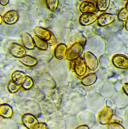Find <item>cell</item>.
Here are the masks:
<instances>
[{
	"instance_id": "cell-1",
	"label": "cell",
	"mask_w": 128,
	"mask_h": 129,
	"mask_svg": "<svg viewBox=\"0 0 128 129\" xmlns=\"http://www.w3.org/2000/svg\"><path fill=\"white\" fill-rule=\"evenodd\" d=\"M34 31L36 35L43 39L48 45L53 46L56 44V38L49 30L43 27L38 26L35 28Z\"/></svg>"
},
{
	"instance_id": "cell-2",
	"label": "cell",
	"mask_w": 128,
	"mask_h": 129,
	"mask_svg": "<svg viewBox=\"0 0 128 129\" xmlns=\"http://www.w3.org/2000/svg\"><path fill=\"white\" fill-rule=\"evenodd\" d=\"M83 50L84 47L81 42H75L68 50L66 58L70 61L78 59L82 54Z\"/></svg>"
},
{
	"instance_id": "cell-3",
	"label": "cell",
	"mask_w": 128,
	"mask_h": 129,
	"mask_svg": "<svg viewBox=\"0 0 128 129\" xmlns=\"http://www.w3.org/2000/svg\"><path fill=\"white\" fill-rule=\"evenodd\" d=\"M69 67L71 71L75 72L80 77L85 75L87 71V67L84 60L81 57L70 61Z\"/></svg>"
},
{
	"instance_id": "cell-4",
	"label": "cell",
	"mask_w": 128,
	"mask_h": 129,
	"mask_svg": "<svg viewBox=\"0 0 128 129\" xmlns=\"http://www.w3.org/2000/svg\"><path fill=\"white\" fill-rule=\"evenodd\" d=\"M84 62L86 67L91 71H94L97 68L98 62L97 57L92 53L86 51L84 54Z\"/></svg>"
},
{
	"instance_id": "cell-5",
	"label": "cell",
	"mask_w": 128,
	"mask_h": 129,
	"mask_svg": "<svg viewBox=\"0 0 128 129\" xmlns=\"http://www.w3.org/2000/svg\"><path fill=\"white\" fill-rule=\"evenodd\" d=\"M23 123L28 129H35L39 125V121L32 114H26L23 116L22 118Z\"/></svg>"
},
{
	"instance_id": "cell-6",
	"label": "cell",
	"mask_w": 128,
	"mask_h": 129,
	"mask_svg": "<svg viewBox=\"0 0 128 129\" xmlns=\"http://www.w3.org/2000/svg\"><path fill=\"white\" fill-rule=\"evenodd\" d=\"M112 62L115 67L121 69L128 68V57L123 54H117L112 58Z\"/></svg>"
},
{
	"instance_id": "cell-7",
	"label": "cell",
	"mask_w": 128,
	"mask_h": 129,
	"mask_svg": "<svg viewBox=\"0 0 128 129\" xmlns=\"http://www.w3.org/2000/svg\"><path fill=\"white\" fill-rule=\"evenodd\" d=\"M113 115V111L110 108L106 107L99 114L98 119L100 123L102 125L108 124Z\"/></svg>"
},
{
	"instance_id": "cell-8",
	"label": "cell",
	"mask_w": 128,
	"mask_h": 129,
	"mask_svg": "<svg viewBox=\"0 0 128 129\" xmlns=\"http://www.w3.org/2000/svg\"><path fill=\"white\" fill-rule=\"evenodd\" d=\"M9 50L11 54L17 58H21L26 54L25 48L17 43H12L10 46Z\"/></svg>"
},
{
	"instance_id": "cell-9",
	"label": "cell",
	"mask_w": 128,
	"mask_h": 129,
	"mask_svg": "<svg viewBox=\"0 0 128 129\" xmlns=\"http://www.w3.org/2000/svg\"><path fill=\"white\" fill-rule=\"evenodd\" d=\"M96 4L89 1L83 2L79 6V10L83 14L92 13L97 10Z\"/></svg>"
},
{
	"instance_id": "cell-10",
	"label": "cell",
	"mask_w": 128,
	"mask_h": 129,
	"mask_svg": "<svg viewBox=\"0 0 128 129\" xmlns=\"http://www.w3.org/2000/svg\"><path fill=\"white\" fill-rule=\"evenodd\" d=\"M98 18L97 15L94 13L83 14L80 17V23L83 26L89 25L96 22Z\"/></svg>"
},
{
	"instance_id": "cell-11",
	"label": "cell",
	"mask_w": 128,
	"mask_h": 129,
	"mask_svg": "<svg viewBox=\"0 0 128 129\" xmlns=\"http://www.w3.org/2000/svg\"><path fill=\"white\" fill-rule=\"evenodd\" d=\"M2 18L6 24L12 25L16 23L19 19V13L16 10L10 11L5 14Z\"/></svg>"
},
{
	"instance_id": "cell-12",
	"label": "cell",
	"mask_w": 128,
	"mask_h": 129,
	"mask_svg": "<svg viewBox=\"0 0 128 129\" xmlns=\"http://www.w3.org/2000/svg\"><path fill=\"white\" fill-rule=\"evenodd\" d=\"M115 20V17L113 14L106 13L98 18L97 23L100 26H105L112 23Z\"/></svg>"
},
{
	"instance_id": "cell-13",
	"label": "cell",
	"mask_w": 128,
	"mask_h": 129,
	"mask_svg": "<svg viewBox=\"0 0 128 129\" xmlns=\"http://www.w3.org/2000/svg\"><path fill=\"white\" fill-rule=\"evenodd\" d=\"M68 48L66 45L60 44L58 45L54 50V55L58 60L63 59L67 55Z\"/></svg>"
},
{
	"instance_id": "cell-14",
	"label": "cell",
	"mask_w": 128,
	"mask_h": 129,
	"mask_svg": "<svg viewBox=\"0 0 128 129\" xmlns=\"http://www.w3.org/2000/svg\"><path fill=\"white\" fill-rule=\"evenodd\" d=\"M21 38L24 47L29 50L34 49L35 47L33 38L27 33H23L21 35Z\"/></svg>"
},
{
	"instance_id": "cell-15",
	"label": "cell",
	"mask_w": 128,
	"mask_h": 129,
	"mask_svg": "<svg viewBox=\"0 0 128 129\" xmlns=\"http://www.w3.org/2000/svg\"><path fill=\"white\" fill-rule=\"evenodd\" d=\"M13 114L12 108L7 104H0V116L4 118H10Z\"/></svg>"
},
{
	"instance_id": "cell-16",
	"label": "cell",
	"mask_w": 128,
	"mask_h": 129,
	"mask_svg": "<svg viewBox=\"0 0 128 129\" xmlns=\"http://www.w3.org/2000/svg\"><path fill=\"white\" fill-rule=\"evenodd\" d=\"M26 76V74L22 71H16L11 74L12 81L17 85H21L23 79Z\"/></svg>"
},
{
	"instance_id": "cell-17",
	"label": "cell",
	"mask_w": 128,
	"mask_h": 129,
	"mask_svg": "<svg viewBox=\"0 0 128 129\" xmlns=\"http://www.w3.org/2000/svg\"><path fill=\"white\" fill-rule=\"evenodd\" d=\"M19 60L24 65L29 67H34L37 63V60L29 55H25L19 58Z\"/></svg>"
},
{
	"instance_id": "cell-18",
	"label": "cell",
	"mask_w": 128,
	"mask_h": 129,
	"mask_svg": "<svg viewBox=\"0 0 128 129\" xmlns=\"http://www.w3.org/2000/svg\"><path fill=\"white\" fill-rule=\"evenodd\" d=\"M97 79V76L95 73H91L83 77L81 80V83L85 86H90L95 83Z\"/></svg>"
},
{
	"instance_id": "cell-19",
	"label": "cell",
	"mask_w": 128,
	"mask_h": 129,
	"mask_svg": "<svg viewBox=\"0 0 128 129\" xmlns=\"http://www.w3.org/2000/svg\"><path fill=\"white\" fill-rule=\"evenodd\" d=\"M33 39L35 45L40 50H46L48 48V45L46 41L40 37L35 35L34 36Z\"/></svg>"
},
{
	"instance_id": "cell-20",
	"label": "cell",
	"mask_w": 128,
	"mask_h": 129,
	"mask_svg": "<svg viewBox=\"0 0 128 129\" xmlns=\"http://www.w3.org/2000/svg\"><path fill=\"white\" fill-rule=\"evenodd\" d=\"M110 1L109 0H98L97 1V8L100 11H105L109 7Z\"/></svg>"
},
{
	"instance_id": "cell-21",
	"label": "cell",
	"mask_w": 128,
	"mask_h": 129,
	"mask_svg": "<svg viewBox=\"0 0 128 129\" xmlns=\"http://www.w3.org/2000/svg\"><path fill=\"white\" fill-rule=\"evenodd\" d=\"M34 85V81L30 77L26 75L23 80L21 84L22 87L24 89L28 90L30 89Z\"/></svg>"
},
{
	"instance_id": "cell-22",
	"label": "cell",
	"mask_w": 128,
	"mask_h": 129,
	"mask_svg": "<svg viewBox=\"0 0 128 129\" xmlns=\"http://www.w3.org/2000/svg\"><path fill=\"white\" fill-rule=\"evenodd\" d=\"M118 19L122 22H126L128 19V9L125 7L122 8L118 15Z\"/></svg>"
},
{
	"instance_id": "cell-23",
	"label": "cell",
	"mask_w": 128,
	"mask_h": 129,
	"mask_svg": "<svg viewBox=\"0 0 128 129\" xmlns=\"http://www.w3.org/2000/svg\"><path fill=\"white\" fill-rule=\"evenodd\" d=\"M46 4L47 7L51 11H55L58 8L59 5L58 0H47Z\"/></svg>"
},
{
	"instance_id": "cell-24",
	"label": "cell",
	"mask_w": 128,
	"mask_h": 129,
	"mask_svg": "<svg viewBox=\"0 0 128 129\" xmlns=\"http://www.w3.org/2000/svg\"><path fill=\"white\" fill-rule=\"evenodd\" d=\"M20 88V85H17L12 81L9 82L8 85V89L10 93L13 94L19 91Z\"/></svg>"
},
{
	"instance_id": "cell-25",
	"label": "cell",
	"mask_w": 128,
	"mask_h": 129,
	"mask_svg": "<svg viewBox=\"0 0 128 129\" xmlns=\"http://www.w3.org/2000/svg\"><path fill=\"white\" fill-rule=\"evenodd\" d=\"M108 129H125L124 127L120 123L117 122H111L109 123L108 125Z\"/></svg>"
},
{
	"instance_id": "cell-26",
	"label": "cell",
	"mask_w": 128,
	"mask_h": 129,
	"mask_svg": "<svg viewBox=\"0 0 128 129\" xmlns=\"http://www.w3.org/2000/svg\"><path fill=\"white\" fill-rule=\"evenodd\" d=\"M35 129H48L46 123H40L38 127Z\"/></svg>"
},
{
	"instance_id": "cell-27",
	"label": "cell",
	"mask_w": 128,
	"mask_h": 129,
	"mask_svg": "<svg viewBox=\"0 0 128 129\" xmlns=\"http://www.w3.org/2000/svg\"><path fill=\"white\" fill-rule=\"evenodd\" d=\"M123 90H124V92L127 95H128V84L127 83H124V85H123Z\"/></svg>"
},
{
	"instance_id": "cell-28",
	"label": "cell",
	"mask_w": 128,
	"mask_h": 129,
	"mask_svg": "<svg viewBox=\"0 0 128 129\" xmlns=\"http://www.w3.org/2000/svg\"><path fill=\"white\" fill-rule=\"evenodd\" d=\"M8 0H0V4L2 6H5L9 3Z\"/></svg>"
},
{
	"instance_id": "cell-29",
	"label": "cell",
	"mask_w": 128,
	"mask_h": 129,
	"mask_svg": "<svg viewBox=\"0 0 128 129\" xmlns=\"http://www.w3.org/2000/svg\"><path fill=\"white\" fill-rule=\"evenodd\" d=\"M76 129H89V128L86 125H82L78 126Z\"/></svg>"
},
{
	"instance_id": "cell-30",
	"label": "cell",
	"mask_w": 128,
	"mask_h": 129,
	"mask_svg": "<svg viewBox=\"0 0 128 129\" xmlns=\"http://www.w3.org/2000/svg\"><path fill=\"white\" fill-rule=\"evenodd\" d=\"M125 29H126V30L128 31V20L126 21V23H125Z\"/></svg>"
},
{
	"instance_id": "cell-31",
	"label": "cell",
	"mask_w": 128,
	"mask_h": 129,
	"mask_svg": "<svg viewBox=\"0 0 128 129\" xmlns=\"http://www.w3.org/2000/svg\"><path fill=\"white\" fill-rule=\"evenodd\" d=\"M2 22H3V18H2V16L0 14V25L2 24Z\"/></svg>"
}]
</instances>
